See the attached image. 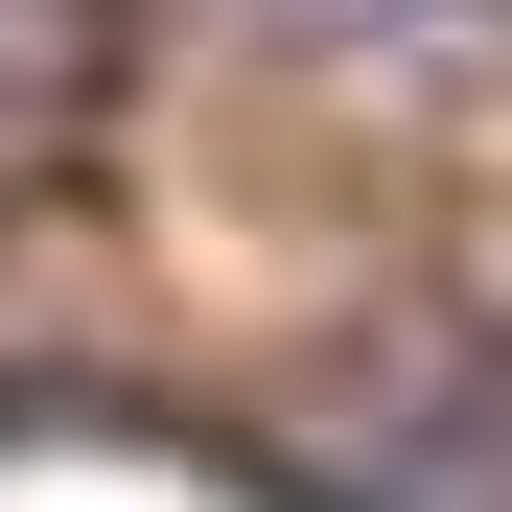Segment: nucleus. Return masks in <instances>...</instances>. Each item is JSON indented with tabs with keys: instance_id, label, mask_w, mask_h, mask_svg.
<instances>
[{
	"instance_id": "nucleus-2",
	"label": "nucleus",
	"mask_w": 512,
	"mask_h": 512,
	"mask_svg": "<svg viewBox=\"0 0 512 512\" xmlns=\"http://www.w3.org/2000/svg\"><path fill=\"white\" fill-rule=\"evenodd\" d=\"M303 47H396V24H512V0H280Z\"/></svg>"
},
{
	"instance_id": "nucleus-1",
	"label": "nucleus",
	"mask_w": 512,
	"mask_h": 512,
	"mask_svg": "<svg viewBox=\"0 0 512 512\" xmlns=\"http://www.w3.org/2000/svg\"><path fill=\"white\" fill-rule=\"evenodd\" d=\"M94 47H117V0H0V117L94 94Z\"/></svg>"
}]
</instances>
